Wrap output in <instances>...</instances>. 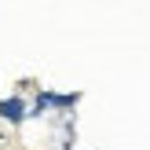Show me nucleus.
Segmentation results:
<instances>
[{"mask_svg":"<svg viewBox=\"0 0 150 150\" xmlns=\"http://www.w3.org/2000/svg\"><path fill=\"white\" fill-rule=\"evenodd\" d=\"M0 117L4 121H26V103L18 99V95H11V99H0Z\"/></svg>","mask_w":150,"mask_h":150,"instance_id":"obj_1","label":"nucleus"}]
</instances>
